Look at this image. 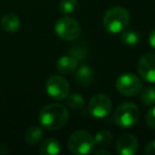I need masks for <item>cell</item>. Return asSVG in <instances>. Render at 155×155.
I'll list each match as a JSON object with an SVG mask.
<instances>
[{
  "instance_id": "cell-8",
  "label": "cell",
  "mask_w": 155,
  "mask_h": 155,
  "mask_svg": "<svg viewBox=\"0 0 155 155\" xmlns=\"http://www.w3.org/2000/svg\"><path fill=\"white\" fill-rule=\"evenodd\" d=\"M88 110L95 118H104L112 110V101L105 94H97L91 98Z\"/></svg>"
},
{
  "instance_id": "cell-3",
  "label": "cell",
  "mask_w": 155,
  "mask_h": 155,
  "mask_svg": "<svg viewBox=\"0 0 155 155\" xmlns=\"http://www.w3.org/2000/svg\"><path fill=\"white\" fill-rule=\"evenodd\" d=\"M96 147L95 137L84 130L73 132L68 139V148L75 155H85L93 152Z\"/></svg>"
},
{
  "instance_id": "cell-11",
  "label": "cell",
  "mask_w": 155,
  "mask_h": 155,
  "mask_svg": "<svg viewBox=\"0 0 155 155\" xmlns=\"http://www.w3.org/2000/svg\"><path fill=\"white\" fill-rule=\"evenodd\" d=\"M78 60L71 55L62 56L56 62V69L60 73L69 74L78 68Z\"/></svg>"
},
{
  "instance_id": "cell-9",
  "label": "cell",
  "mask_w": 155,
  "mask_h": 155,
  "mask_svg": "<svg viewBox=\"0 0 155 155\" xmlns=\"http://www.w3.org/2000/svg\"><path fill=\"white\" fill-rule=\"evenodd\" d=\"M138 72L144 81L155 83V54L147 53L139 58Z\"/></svg>"
},
{
  "instance_id": "cell-6",
  "label": "cell",
  "mask_w": 155,
  "mask_h": 155,
  "mask_svg": "<svg viewBox=\"0 0 155 155\" xmlns=\"http://www.w3.org/2000/svg\"><path fill=\"white\" fill-rule=\"evenodd\" d=\"M55 33L64 41H74L81 34L80 24L71 17H62L55 24Z\"/></svg>"
},
{
  "instance_id": "cell-22",
  "label": "cell",
  "mask_w": 155,
  "mask_h": 155,
  "mask_svg": "<svg viewBox=\"0 0 155 155\" xmlns=\"http://www.w3.org/2000/svg\"><path fill=\"white\" fill-rule=\"evenodd\" d=\"M146 123L150 129L155 130V106L152 107L146 115Z\"/></svg>"
},
{
  "instance_id": "cell-21",
  "label": "cell",
  "mask_w": 155,
  "mask_h": 155,
  "mask_svg": "<svg viewBox=\"0 0 155 155\" xmlns=\"http://www.w3.org/2000/svg\"><path fill=\"white\" fill-rule=\"evenodd\" d=\"M78 8V0H61L60 11L64 14H71Z\"/></svg>"
},
{
  "instance_id": "cell-13",
  "label": "cell",
  "mask_w": 155,
  "mask_h": 155,
  "mask_svg": "<svg viewBox=\"0 0 155 155\" xmlns=\"http://www.w3.org/2000/svg\"><path fill=\"white\" fill-rule=\"evenodd\" d=\"M94 80V71L89 66L83 65L75 72V81L80 85L87 86Z\"/></svg>"
},
{
  "instance_id": "cell-5",
  "label": "cell",
  "mask_w": 155,
  "mask_h": 155,
  "mask_svg": "<svg viewBox=\"0 0 155 155\" xmlns=\"http://www.w3.org/2000/svg\"><path fill=\"white\" fill-rule=\"evenodd\" d=\"M142 82L134 73H123L117 79L116 88L125 97H135L142 91Z\"/></svg>"
},
{
  "instance_id": "cell-4",
  "label": "cell",
  "mask_w": 155,
  "mask_h": 155,
  "mask_svg": "<svg viewBox=\"0 0 155 155\" xmlns=\"http://www.w3.org/2000/svg\"><path fill=\"white\" fill-rule=\"evenodd\" d=\"M139 119V108L132 102H125L118 106L114 115V120L118 127L127 129L137 123Z\"/></svg>"
},
{
  "instance_id": "cell-24",
  "label": "cell",
  "mask_w": 155,
  "mask_h": 155,
  "mask_svg": "<svg viewBox=\"0 0 155 155\" xmlns=\"http://www.w3.org/2000/svg\"><path fill=\"white\" fill-rule=\"evenodd\" d=\"M149 43H150L151 47H152L153 49H155V29H153V30L151 31L150 35H149Z\"/></svg>"
},
{
  "instance_id": "cell-14",
  "label": "cell",
  "mask_w": 155,
  "mask_h": 155,
  "mask_svg": "<svg viewBox=\"0 0 155 155\" xmlns=\"http://www.w3.org/2000/svg\"><path fill=\"white\" fill-rule=\"evenodd\" d=\"M61 152V144L55 138H47L39 147V153L41 155H56Z\"/></svg>"
},
{
  "instance_id": "cell-23",
  "label": "cell",
  "mask_w": 155,
  "mask_h": 155,
  "mask_svg": "<svg viewBox=\"0 0 155 155\" xmlns=\"http://www.w3.org/2000/svg\"><path fill=\"white\" fill-rule=\"evenodd\" d=\"M144 153L147 155H155V140L150 141L144 148Z\"/></svg>"
},
{
  "instance_id": "cell-19",
  "label": "cell",
  "mask_w": 155,
  "mask_h": 155,
  "mask_svg": "<svg viewBox=\"0 0 155 155\" xmlns=\"http://www.w3.org/2000/svg\"><path fill=\"white\" fill-rule=\"evenodd\" d=\"M69 54L73 58H75L78 61L79 60H85L88 55V49L83 44H75L74 46L69 49Z\"/></svg>"
},
{
  "instance_id": "cell-20",
  "label": "cell",
  "mask_w": 155,
  "mask_h": 155,
  "mask_svg": "<svg viewBox=\"0 0 155 155\" xmlns=\"http://www.w3.org/2000/svg\"><path fill=\"white\" fill-rule=\"evenodd\" d=\"M140 100H141V103L146 106L155 104V89L153 87L144 88L140 96Z\"/></svg>"
},
{
  "instance_id": "cell-2",
  "label": "cell",
  "mask_w": 155,
  "mask_h": 155,
  "mask_svg": "<svg viewBox=\"0 0 155 155\" xmlns=\"http://www.w3.org/2000/svg\"><path fill=\"white\" fill-rule=\"evenodd\" d=\"M131 16L127 9L114 7L108 9L103 15V27L108 33L118 34L129 27Z\"/></svg>"
},
{
  "instance_id": "cell-17",
  "label": "cell",
  "mask_w": 155,
  "mask_h": 155,
  "mask_svg": "<svg viewBox=\"0 0 155 155\" xmlns=\"http://www.w3.org/2000/svg\"><path fill=\"white\" fill-rule=\"evenodd\" d=\"M94 137H95L96 144L100 147H107L113 141V134L106 130H101V131L97 132Z\"/></svg>"
},
{
  "instance_id": "cell-10",
  "label": "cell",
  "mask_w": 155,
  "mask_h": 155,
  "mask_svg": "<svg viewBox=\"0 0 155 155\" xmlns=\"http://www.w3.org/2000/svg\"><path fill=\"white\" fill-rule=\"evenodd\" d=\"M116 148L121 155H134L139 148V141L133 134L124 133L117 139Z\"/></svg>"
},
{
  "instance_id": "cell-18",
  "label": "cell",
  "mask_w": 155,
  "mask_h": 155,
  "mask_svg": "<svg viewBox=\"0 0 155 155\" xmlns=\"http://www.w3.org/2000/svg\"><path fill=\"white\" fill-rule=\"evenodd\" d=\"M67 103L72 110H81L85 105V100L80 94H72L67 96Z\"/></svg>"
},
{
  "instance_id": "cell-1",
  "label": "cell",
  "mask_w": 155,
  "mask_h": 155,
  "mask_svg": "<svg viewBox=\"0 0 155 155\" xmlns=\"http://www.w3.org/2000/svg\"><path fill=\"white\" fill-rule=\"evenodd\" d=\"M69 119V112L64 105L58 103L44 106L38 114L41 127L50 131H56L65 127Z\"/></svg>"
},
{
  "instance_id": "cell-25",
  "label": "cell",
  "mask_w": 155,
  "mask_h": 155,
  "mask_svg": "<svg viewBox=\"0 0 155 155\" xmlns=\"http://www.w3.org/2000/svg\"><path fill=\"white\" fill-rule=\"evenodd\" d=\"M95 154L96 155H99V154H107V155H110V151H106V150H98V151H96V152H95Z\"/></svg>"
},
{
  "instance_id": "cell-16",
  "label": "cell",
  "mask_w": 155,
  "mask_h": 155,
  "mask_svg": "<svg viewBox=\"0 0 155 155\" xmlns=\"http://www.w3.org/2000/svg\"><path fill=\"white\" fill-rule=\"evenodd\" d=\"M25 141L29 144H36L43 137V130L39 127H31L25 133Z\"/></svg>"
},
{
  "instance_id": "cell-7",
  "label": "cell",
  "mask_w": 155,
  "mask_h": 155,
  "mask_svg": "<svg viewBox=\"0 0 155 155\" xmlns=\"http://www.w3.org/2000/svg\"><path fill=\"white\" fill-rule=\"evenodd\" d=\"M69 91H70V87H69L68 81L62 75H51L46 82V91L52 99H65L69 95Z\"/></svg>"
},
{
  "instance_id": "cell-15",
  "label": "cell",
  "mask_w": 155,
  "mask_h": 155,
  "mask_svg": "<svg viewBox=\"0 0 155 155\" xmlns=\"http://www.w3.org/2000/svg\"><path fill=\"white\" fill-rule=\"evenodd\" d=\"M120 41L125 46H136L140 41V34L135 30H127L121 32Z\"/></svg>"
},
{
  "instance_id": "cell-12",
  "label": "cell",
  "mask_w": 155,
  "mask_h": 155,
  "mask_svg": "<svg viewBox=\"0 0 155 155\" xmlns=\"http://www.w3.org/2000/svg\"><path fill=\"white\" fill-rule=\"evenodd\" d=\"M1 28L10 33L16 32L20 28V19L13 13H8L1 19Z\"/></svg>"
}]
</instances>
